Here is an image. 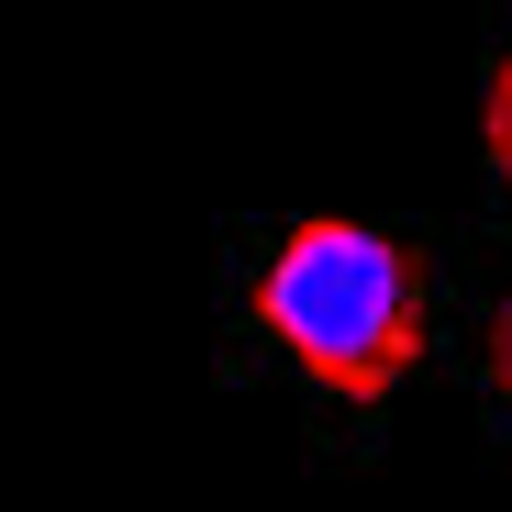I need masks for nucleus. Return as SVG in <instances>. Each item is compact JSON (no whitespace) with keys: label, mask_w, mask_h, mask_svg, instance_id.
<instances>
[{"label":"nucleus","mask_w":512,"mask_h":512,"mask_svg":"<svg viewBox=\"0 0 512 512\" xmlns=\"http://www.w3.org/2000/svg\"><path fill=\"white\" fill-rule=\"evenodd\" d=\"M256 323L279 334V357L334 390V401H390L412 346H423V268L379 223H290L279 256L256 268Z\"/></svg>","instance_id":"obj_1"},{"label":"nucleus","mask_w":512,"mask_h":512,"mask_svg":"<svg viewBox=\"0 0 512 512\" xmlns=\"http://www.w3.org/2000/svg\"><path fill=\"white\" fill-rule=\"evenodd\" d=\"M490 379H501V401H512V312H501V334H490Z\"/></svg>","instance_id":"obj_3"},{"label":"nucleus","mask_w":512,"mask_h":512,"mask_svg":"<svg viewBox=\"0 0 512 512\" xmlns=\"http://www.w3.org/2000/svg\"><path fill=\"white\" fill-rule=\"evenodd\" d=\"M490 167H501V179H512V67L490 78Z\"/></svg>","instance_id":"obj_2"}]
</instances>
